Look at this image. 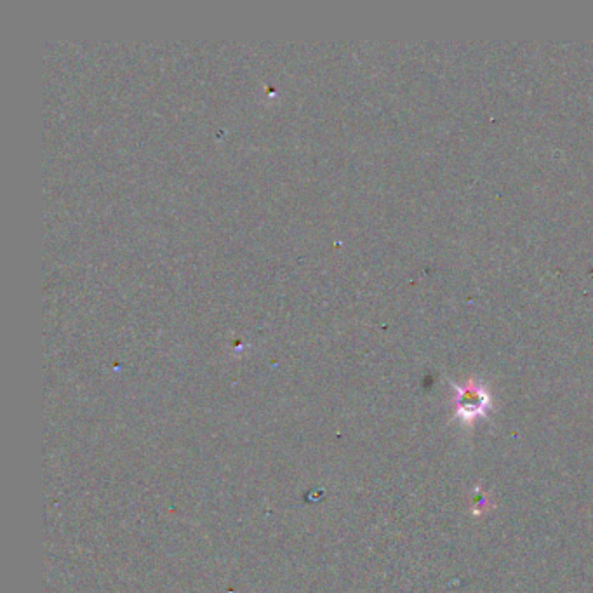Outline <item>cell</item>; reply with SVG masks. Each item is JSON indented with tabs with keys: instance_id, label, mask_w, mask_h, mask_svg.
<instances>
[{
	"instance_id": "obj_1",
	"label": "cell",
	"mask_w": 593,
	"mask_h": 593,
	"mask_svg": "<svg viewBox=\"0 0 593 593\" xmlns=\"http://www.w3.org/2000/svg\"><path fill=\"white\" fill-rule=\"evenodd\" d=\"M454 388V414L460 418L461 423L472 425L475 421L486 416L491 409V395L486 388L477 381H468L465 385H453Z\"/></svg>"
}]
</instances>
